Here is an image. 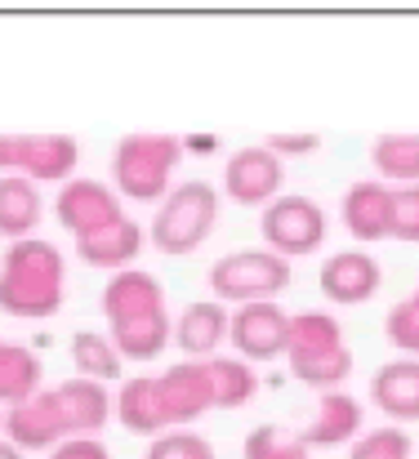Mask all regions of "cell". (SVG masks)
Returning a JSON list of instances; mask_svg holds the SVG:
<instances>
[{"label": "cell", "instance_id": "cell-27", "mask_svg": "<svg viewBox=\"0 0 419 459\" xmlns=\"http://www.w3.org/2000/svg\"><path fill=\"white\" fill-rule=\"evenodd\" d=\"M339 343H344V321L335 312H321V307L290 312L285 357H294V352H321V348H339Z\"/></svg>", "mask_w": 419, "mask_h": 459}, {"label": "cell", "instance_id": "cell-5", "mask_svg": "<svg viewBox=\"0 0 419 459\" xmlns=\"http://www.w3.org/2000/svg\"><path fill=\"white\" fill-rule=\"evenodd\" d=\"M290 264L273 255V250H232L223 259L210 264L205 281H210V299L228 307H241V304H273L290 290Z\"/></svg>", "mask_w": 419, "mask_h": 459}, {"label": "cell", "instance_id": "cell-3", "mask_svg": "<svg viewBox=\"0 0 419 459\" xmlns=\"http://www.w3.org/2000/svg\"><path fill=\"white\" fill-rule=\"evenodd\" d=\"M219 214H223V192L214 183L205 178L174 183L147 223V246L170 259H188L210 241V232L219 228Z\"/></svg>", "mask_w": 419, "mask_h": 459}, {"label": "cell", "instance_id": "cell-26", "mask_svg": "<svg viewBox=\"0 0 419 459\" xmlns=\"http://www.w3.org/2000/svg\"><path fill=\"white\" fill-rule=\"evenodd\" d=\"M285 366L299 384H308L317 393H335L353 375V352H348V343H339V348H321V352H294V357H285Z\"/></svg>", "mask_w": 419, "mask_h": 459}, {"label": "cell", "instance_id": "cell-23", "mask_svg": "<svg viewBox=\"0 0 419 459\" xmlns=\"http://www.w3.org/2000/svg\"><path fill=\"white\" fill-rule=\"evenodd\" d=\"M67 352H72V370L81 379H94L103 388L126 379V357H121V348L112 343L108 330H76Z\"/></svg>", "mask_w": 419, "mask_h": 459}, {"label": "cell", "instance_id": "cell-1", "mask_svg": "<svg viewBox=\"0 0 419 459\" xmlns=\"http://www.w3.org/2000/svg\"><path fill=\"white\" fill-rule=\"evenodd\" d=\"M99 312L108 316V334L121 348L126 366L156 361L174 343V316L165 304V286L143 268H126V273L108 277V286L99 295Z\"/></svg>", "mask_w": 419, "mask_h": 459}, {"label": "cell", "instance_id": "cell-34", "mask_svg": "<svg viewBox=\"0 0 419 459\" xmlns=\"http://www.w3.org/2000/svg\"><path fill=\"white\" fill-rule=\"evenodd\" d=\"M45 459H112V451H108L103 437H67V442H58Z\"/></svg>", "mask_w": 419, "mask_h": 459}, {"label": "cell", "instance_id": "cell-35", "mask_svg": "<svg viewBox=\"0 0 419 459\" xmlns=\"http://www.w3.org/2000/svg\"><path fill=\"white\" fill-rule=\"evenodd\" d=\"M179 148H183V156H214L223 152V139L219 134H183Z\"/></svg>", "mask_w": 419, "mask_h": 459}, {"label": "cell", "instance_id": "cell-16", "mask_svg": "<svg viewBox=\"0 0 419 459\" xmlns=\"http://www.w3.org/2000/svg\"><path fill=\"white\" fill-rule=\"evenodd\" d=\"M362 433H366V406L353 393L335 388V393H321V402L299 437L308 442V451H317V446H353Z\"/></svg>", "mask_w": 419, "mask_h": 459}, {"label": "cell", "instance_id": "cell-19", "mask_svg": "<svg viewBox=\"0 0 419 459\" xmlns=\"http://www.w3.org/2000/svg\"><path fill=\"white\" fill-rule=\"evenodd\" d=\"M112 420H117L130 437H147V442L170 429L165 406H161V393H156V375L121 379V388L112 393Z\"/></svg>", "mask_w": 419, "mask_h": 459}, {"label": "cell", "instance_id": "cell-18", "mask_svg": "<svg viewBox=\"0 0 419 459\" xmlns=\"http://www.w3.org/2000/svg\"><path fill=\"white\" fill-rule=\"evenodd\" d=\"M54 402L63 411V424H67V437H99L108 424H112V393L94 379H63L54 384Z\"/></svg>", "mask_w": 419, "mask_h": 459}, {"label": "cell", "instance_id": "cell-15", "mask_svg": "<svg viewBox=\"0 0 419 459\" xmlns=\"http://www.w3.org/2000/svg\"><path fill=\"white\" fill-rule=\"evenodd\" d=\"M156 393L165 406L170 429H192L201 415H210V388H205V370L201 361H174L156 375Z\"/></svg>", "mask_w": 419, "mask_h": 459}, {"label": "cell", "instance_id": "cell-33", "mask_svg": "<svg viewBox=\"0 0 419 459\" xmlns=\"http://www.w3.org/2000/svg\"><path fill=\"white\" fill-rule=\"evenodd\" d=\"M264 148L277 156V160H290V156H312L321 148V134H308V130H290V134H268Z\"/></svg>", "mask_w": 419, "mask_h": 459}, {"label": "cell", "instance_id": "cell-24", "mask_svg": "<svg viewBox=\"0 0 419 459\" xmlns=\"http://www.w3.org/2000/svg\"><path fill=\"white\" fill-rule=\"evenodd\" d=\"M45 388V361L36 348L0 339V406H18Z\"/></svg>", "mask_w": 419, "mask_h": 459}, {"label": "cell", "instance_id": "cell-29", "mask_svg": "<svg viewBox=\"0 0 419 459\" xmlns=\"http://www.w3.org/2000/svg\"><path fill=\"white\" fill-rule=\"evenodd\" d=\"M411 455H415V442H411V433L402 424L366 429L353 442V451H348V459H411Z\"/></svg>", "mask_w": 419, "mask_h": 459}, {"label": "cell", "instance_id": "cell-2", "mask_svg": "<svg viewBox=\"0 0 419 459\" xmlns=\"http://www.w3.org/2000/svg\"><path fill=\"white\" fill-rule=\"evenodd\" d=\"M67 299V259L54 241H13L0 259V312L18 321H45Z\"/></svg>", "mask_w": 419, "mask_h": 459}, {"label": "cell", "instance_id": "cell-17", "mask_svg": "<svg viewBox=\"0 0 419 459\" xmlns=\"http://www.w3.org/2000/svg\"><path fill=\"white\" fill-rule=\"evenodd\" d=\"M371 402L384 420L393 424H415L419 420V357H393L371 375Z\"/></svg>", "mask_w": 419, "mask_h": 459}, {"label": "cell", "instance_id": "cell-8", "mask_svg": "<svg viewBox=\"0 0 419 459\" xmlns=\"http://www.w3.org/2000/svg\"><path fill=\"white\" fill-rule=\"evenodd\" d=\"M281 183H285V160H277L264 143H246V148L228 152V160H223V187L219 192L232 205L264 210V205H273L281 196Z\"/></svg>", "mask_w": 419, "mask_h": 459}, {"label": "cell", "instance_id": "cell-30", "mask_svg": "<svg viewBox=\"0 0 419 459\" xmlns=\"http://www.w3.org/2000/svg\"><path fill=\"white\" fill-rule=\"evenodd\" d=\"M147 459H219L214 442L201 437L196 429H165L161 437L147 442Z\"/></svg>", "mask_w": 419, "mask_h": 459}, {"label": "cell", "instance_id": "cell-28", "mask_svg": "<svg viewBox=\"0 0 419 459\" xmlns=\"http://www.w3.org/2000/svg\"><path fill=\"white\" fill-rule=\"evenodd\" d=\"M241 459H312L308 442L281 424H259L246 433L241 442Z\"/></svg>", "mask_w": 419, "mask_h": 459}, {"label": "cell", "instance_id": "cell-6", "mask_svg": "<svg viewBox=\"0 0 419 459\" xmlns=\"http://www.w3.org/2000/svg\"><path fill=\"white\" fill-rule=\"evenodd\" d=\"M330 232V219L321 210V201L303 196V192H281L273 205L259 210V237H264V250L281 255L285 264L294 259H308L321 250Z\"/></svg>", "mask_w": 419, "mask_h": 459}, {"label": "cell", "instance_id": "cell-14", "mask_svg": "<svg viewBox=\"0 0 419 459\" xmlns=\"http://www.w3.org/2000/svg\"><path fill=\"white\" fill-rule=\"evenodd\" d=\"M339 219L353 241H384L393 223V187L380 178H357L339 196Z\"/></svg>", "mask_w": 419, "mask_h": 459}, {"label": "cell", "instance_id": "cell-39", "mask_svg": "<svg viewBox=\"0 0 419 459\" xmlns=\"http://www.w3.org/2000/svg\"><path fill=\"white\" fill-rule=\"evenodd\" d=\"M411 299H415V304H419V286H415V290H411Z\"/></svg>", "mask_w": 419, "mask_h": 459}, {"label": "cell", "instance_id": "cell-36", "mask_svg": "<svg viewBox=\"0 0 419 459\" xmlns=\"http://www.w3.org/2000/svg\"><path fill=\"white\" fill-rule=\"evenodd\" d=\"M22 165V134H0V174H18Z\"/></svg>", "mask_w": 419, "mask_h": 459}, {"label": "cell", "instance_id": "cell-32", "mask_svg": "<svg viewBox=\"0 0 419 459\" xmlns=\"http://www.w3.org/2000/svg\"><path fill=\"white\" fill-rule=\"evenodd\" d=\"M393 241L419 246V183L415 187H393V223H388Z\"/></svg>", "mask_w": 419, "mask_h": 459}, {"label": "cell", "instance_id": "cell-21", "mask_svg": "<svg viewBox=\"0 0 419 459\" xmlns=\"http://www.w3.org/2000/svg\"><path fill=\"white\" fill-rule=\"evenodd\" d=\"M205 370V388H210V406L214 411H241L259 397V375L250 361L232 357V352H219L210 361H201Z\"/></svg>", "mask_w": 419, "mask_h": 459}, {"label": "cell", "instance_id": "cell-25", "mask_svg": "<svg viewBox=\"0 0 419 459\" xmlns=\"http://www.w3.org/2000/svg\"><path fill=\"white\" fill-rule=\"evenodd\" d=\"M375 178L388 187H415L419 183V134H380L371 143Z\"/></svg>", "mask_w": 419, "mask_h": 459}, {"label": "cell", "instance_id": "cell-20", "mask_svg": "<svg viewBox=\"0 0 419 459\" xmlns=\"http://www.w3.org/2000/svg\"><path fill=\"white\" fill-rule=\"evenodd\" d=\"M81 165V143L72 134H22V165L18 174L40 183H67L76 178Z\"/></svg>", "mask_w": 419, "mask_h": 459}, {"label": "cell", "instance_id": "cell-31", "mask_svg": "<svg viewBox=\"0 0 419 459\" xmlns=\"http://www.w3.org/2000/svg\"><path fill=\"white\" fill-rule=\"evenodd\" d=\"M384 334L393 348H402V357H419V304L411 295L397 299L393 312L384 316Z\"/></svg>", "mask_w": 419, "mask_h": 459}, {"label": "cell", "instance_id": "cell-11", "mask_svg": "<svg viewBox=\"0 0 419 459\" xmlns=\"http://www.w3.org/2000/svg\"><path fill=\"white\" fill-rule=\"evenodd\" d=\"M4 442H13L22 455L54 451L58 442H67V424H63V411L54 402V388H40L36 397L4 406Z\"/></svg>", "mask_w": 419, "mask_h": 459}, {"label": "cell", "instance_id": "cell-37", "mask_svg": "<svg viewBox=\"0 0 419 459\" xmlns=\"http://www.w3.org/2000/svg\"><path fill=\"white\" fill-rule=\"evenodd\" d=\"M0 459H27V455H22L13 442H4V437H0Z\"/></svg>", "mask_w": 419, "mask_h": 459}, {"label": "cell", "instance_id": "cell-38", "mask_svg": "<svg viewBox=\"0 0 419 459\" xmlns=\"http://www.w3.org/2000/svg\"><path fill=\"white\" fill-rule=\"evenodd\" d=\"M0 437H4V406H0Z\"/></svg>", "mask_w": 419, "mask_h": 459}, {"label": "cell", "instance_id": "cell-10", "mask_svg": "<svg viewBox=\"0 0 419 459\" xmlns=\"http://www.w3.org/2000/svg\"><path fill=\"white\" fill-rule=\"evenodd\" d=\"M317 286H321V295H326L330 304L357 307V304H371V299L380 295V286H384V268H380V259H375L371 250H362V246H353V250H335V255L321 264Z\"/></svg>", "mask_w": 419, "mask_h": 459}, {"label": "cell", "instance_id": "cell-13", "mask_svg": "<svg viewBox=\"0 0 419 459\" xmlns=\"http://www.w3.org/2000/svg\"><path fill=\"white\" fill-rule=\"evenodd\" d=\"M228 321L232 307L219 299H192L174 321V343L183 352V361H210L219 357V348H228Z\"/></svg>", "mask_w": 419, "mask_h": 459}, {"label": "cell", "instance_id": "cell-22", "mask_svg": "<svg viewBox=\"0 0 419 459\" xmlns=\"http://www.w3.org/2000/svg\"><path fill=\"white\" fill-rule=\"evenodd\" d=\"M45 219V201H40V187L22 174H0V237L13 246V241H27L36 237Z\"/></svg>", "mask_w": 419, "mask_h": 459}, {"label": "cell", "instance_id": "cell-4", "mask_svg": "<svg viewBox=\"0 0 419 459\" xmlns=\"http://www.w3.org/2000/svg\"><path fill=\"white\" fill-rule=\"evenodd\" d=\"M179 160H183V148L174 134H126L112 148V187L121 201L161 205L174 187Z\"/></svg>", "mask_w": 419, "mask_h": 459}, {"label": "cell", "instance_id": "cell-9", "mask_svg": "<svg viewBox=\"0 0 419 459\" xmlns=\"http://www.w3.org/2000/svg\"><path fill=\"white\" fill-rule=\"evenodd\" d=\"M285 330H290V312L277 299L273 304H241L232 307V321H228V348H232V357L264 366V361L285 357Z\"/></svg>", "mask_w": 419, "mask_h": 459}, {"label": "cell", "instance_id": "cell-7", "mask_svg": "<svg viewBox=\"0 0 419 459\" xmlns=\"http://www.w3.org/2000/svg\"><path fill=\"white\" fill-rule=\"evenodd\" d=\"M54 219L63 223V232H72V241H81V237H90V232L126 219V201L117 196L112 183L76 174V178L58 183V192H54Z\"/></svg>", "mask_w": 419, "mask_h": 459}, {"label": "cell", "instance_id": "cell-12", "mask_svg": "<svg viewBox=\"0 0 419 459\" xmlns=\"http://www.w3.org/2000/svg\"><path fill=\"white\" fill-rule=\"evenodd\" d=\"M72 246H76V259H81L85 268L117 277V273H126V268L139 264L143 246H147V232H143L139 219L126 214V219H117V223H108V228H99V232L72 241Z\"/></svg>", "mask_w": 419, "mask_h": 459}]
</instances>
